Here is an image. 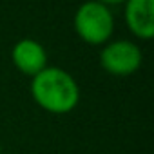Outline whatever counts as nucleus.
Segmentation results:
<instances>
[{
	"mask_svg": "<svg viewBox=\"0 0 154 154\" xmlns=\"http://www.w3.org/2000/svg\"><path fill=\"white\" fill-rule=\"evenodd\" d=\"M31 96L51 114H67L80 102V87L62 67H45L31 78Z\"/></svg>",
	"mask_w": 154,
	"mask_h": 154,
	"instance_id": "nucleus-1",
	"label": "nucleus"
},
{
	"mask_svg": "<svg viewBox=\"0 0 154 154\" xmlns=\"http://www.w3.org/2000/svg\"><path fill=\"white\" fill-rule=\"evenodd\" d=\"M72 24L76 35L91 45L107 44L114 33V17L111 13V8L98 4L94 0H87L78 6Z\"/></svg>",
	"mask_w": 154,
	"mask_h": 154,
	"instance_id": "nucleus-2",
	"label": "nucleus"
},
{
	"mask_svg": "<svg viewBox=\"0 0 154 154\" xmlns=\"http://www.w3.org/2000/svg\"><path fill=\"white\" fill-rule=\"evenodd\" d=\"M141 51L131 40L107 42L100 53V63L105 72L112 76H129L141 65Z\"/></svg>",
	"mask_w": 154,
	"mask_h": 154,
	"instance_id": "nucleus-3",
	"label": "nucleus"
},
{
	"mask_svg": "<svg viewBox=\"0 0 154 154\" xmlns=\"http://www.w3.org/2000/svg\"><path fill=\"white\" fill-rule=\"evenodd\" d=\"M11 60L22 74H27L31 78L47 67V53H45L44 45L33 38L18 40L13 45Z\"/></svg>",
	"mask_w": 154,
	"mask_h": 154,
	"instance_id": "nucleus-4",
	"label": "nucleus"
},
{
	"mask_svg": "<svg viewBox=\"0 0 154 154\" xmlns=\"http://www.w3.org/2000/svg\"><path fill=\"white\" fill-rule=\"evenodd\" d=\"M125 24L141 40L154 36V0H125Z\"/></svg>",
	"mask_w": 154,
	"mask_h": 154,
	"instance_id": "nucleus-5",
	"label": "nucleus"
},
{
	"mask_svg": "<svg viewBox=\"0 0 154 154\" xmlns=\"http://www.w3.org/2000/svg\"><path fill=\"white\" fill-rule=\"evenodd\" d=\"M94 2H98V4H103V6L111 8V6H118V4H123L125 0H94Z\"/></svg>",
	"mask_w": 154,
	"mask_h": 154,
	"instance_id": "nucleus-6",
	"label": "nucleus"
},
{
	"mask_svg": "<svg viewBox=\"0 0 154 154\" xmlns=\"http://www.w3.org/2000/svg\"><path fill=\"white\" fill-rule=\"evenodd\" d=\"M0 154H2V149H0Z\"/></svg>",
	"mask_w": 154,
	"mask_h": 154,
	"instance_id": "nucleus-7",
	"label": "nucleus"
}]
</instances>
